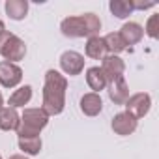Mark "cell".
Segmentation results:
<instances>
[{
	"instance_id": "obj_1",
	"label": "cell",
	"mask_w": 159,
	"mask_h": 159,
	"mask_svg": "<svg viewBox=\"0 0 159 159\" xmlns=\"http://www.w3.org/2000/svg\"><path fill=\"white\" fill-rule=\"evenodd\" d=\"M66 90H67V79L56 71L49 69L45 73V84H43V105L47 116H56L66 107Z\"/></svg>"
},
{
	"instance_id": "obj_2",
	"label": "cell",
	"mask_w": 159,
	"mask_h": 159,
	"mask_svg": "<svg viewBox=\"0 0 159 159\" xmlns=\"http://www.w3.org/2000/svg\"><path fill=\"white\" fill-rule=\"evenodd\" d=\"M60 30L66 38H90V36H98V32L101 30V21L94 13L73 15V17H66L60 23Z\"/></svg>"
},
{
	"instance_id": "obj_3",
	"label": "cell",
	"mask_w": 159,
	"mask_h": 159,
	"mask_svg": "<svg viewBox=\"0 0 159 159\" xmlns=\"http://www.w3.org/2000/svg\"><path fill=\"white\" fill-rule=\"evenodd\" d=\"M49 124V116L43 109H25L19 120L17 135L19 137H38L39 131Z\"/></svg>"
},
{
	"instance_id": "obj_4",
	"label": "cell",
	"mask_w": 159,
	"mask_h": 159,
	"mask_svg": "<svg viewBox=\"0 0 159 159\" xmlns=\"http://www.w3.org/2000/svg\"><path fill=\"white\" fill-rule=\"evenodd\" d=\"M25 54H26V45L19 36H15L11 32L0 34V56H4L6 62L15 64V62L23 60Z\"/></svg>"
},
{
	"instance_id": "obj_5",
	"label": "cell",
	"mask_w": 159,
	"mask_h": 159,
	"mask_svg": "<svg viewBox=\"0 0 159 159\" xmlns=\"http://www.w3.org/2000/svg\"><path fill=\"white\" fill-rule=\"evenodd\" d=\"M150 109H152V98H150V94H144V92L133 94L125 101V112H129L135 120L144 118L150 112Z\"/></svg>"
},
{
	"instance_id": "obj_6",
	"label": "cell",
	"mask_w": 159,
	"mask_h": 159,
	"mask_svg": "<svg viewBox=\"0 0 159 159\" xmlns=\"http://www.w3.org/2000/svg\"><path fill=\"white\" fill-rule=\"evenodd\" d=\"M60 67L66 75L75 77V75H81L84 69V56L77 51H66L60 56Z\"/></svg>"
},
{
	"instance_id": "obj_7",
	"label": "cell",
	"mask_w": 159,
	"mask_h": 159,
	"mask_svg": "<svg viewBox=\"0 0 159 159\" xmlns=\"http://www.w3.org/2000/svg\"><path fill=\"white\" fill-rule=\"evenodd\" d=\"M21 81H23V69L17 64L6 60L0 62V84L4 88H15Z\"/></svg>"
},
{
	"instance_id": "obj_8",
	"label": "cell",
	"mask_w": 159,
	"mask_h": 159,
	"mask_svg": "<svg viewBox=\"0 0 159 159\" xmlns=\"http://www.w3.org/2000/svg\"><path fill=\"white\" fill-rule=\"evenodd\" d=\"M107 92H109V98L114 105H125V101L129 99V86H127L124 77H116L112 81H109Z\"/></svg>"
},
{
	"instance_id": "obj_9",
	"label": "cell",
	"mask_w": 159,
	"mask_h": 159,
	"mask_svg": "<svg viewBox=\"0 0 159 159\" xmlns=\"http://www.w3.org/2000/svg\"><path fill=\"white\" fill-rule=\"evenodd\" d=\"M111 127H112V131H114L116 135L127 137V135H131V133L137 129V120H135L129 112L124 111V112H118V114L112 118Z\"/></svg>"
},
{
	"instance_id": "obj_10",
	"label": "cell",
	"mask_w": 159,
	"mask_h": 159,
	"mask_svg": "<svg viewBox=\"0 0 159 159\" xmlns=\"http://www.w3.org/2000/svg\"><path fill=\"white\" fill-rule=\"evenodd\" d=\"M101 69H103V73L107 77V83H109V81H112V79H116V77H124L125 64H124V60L118 54H107L103 58Z\"/></svg>"
},
{
	"instance_id": "obj_11",
	"label": "cell",
	"mask_w": 159,
	"mask_h": 159,
	"mask_svg": "<svg viewBox=\"0 0 159 159\" xmlns=\"http://www.w3.org/2000/svg\"><path fill=\"white\" fill-rule=\"evenodd\" d=\"M81 111L83 114L86 116H98L101 111H103V101H101V96L99 94H94V92H88L81 98Z\"/></svg>"
},
{
	"instance_id": "obj_12",
	"label": "cell",
	"mask_w": 159,
	"mask_h": 159,
	"mask_svg": "<svg viewBox=\"0 0 159 159\" xmlns=\"http://www.w3.org/2000/svg\"><path fill=\"white\" fill-rule=\"evenodd\" d=\"M86 83H88L90 90H94V94H99L101 90L107 88V77H105V73L99 66H94V67L86 69Z\"/></svg>"
},
{
	"instance_id": "obj_13",
	"label": "cell",
	"mask_w": 159,
	"mask_h": 159,
	"mask_svg": "<svg viewBox=\"0 0 159 159\" xmlns=\"http://www.w3.org/2000/svg\"><path fill=\"white\" fill-rule=\"evenodd\" d=\"M124 39L125 45H137L142 38H144V28L139 25V23H125L120 32H118Z\"/></svg>"
},
{
	"instance_id": "obj_14",
	"label": "cell",
	"mask_w": 159,
	"mask_h": 159,
	"mask_svg": "<svg viewBox=\"0 0 159 159\" xmlns=\"http://www.w3.org/2000/svg\"><path fill=\"white\" fill-rule=\"evenodd\" d=\"M19 120H21V116H19L17 109H11V107L0 109V129L2 131H17Z\"/></svg>"
},
{
	"instance_id": "obj_15",
	"label": "cell",
	"mask_w": 159,
	"mask_h": 159,
	"mask_svg": "<svg viewBox=\"0 0 159 159\" xmlns=\"http://www.w3.org/2000/svg\"><path fill=\"white\" fill-rule=\"evenodd\" d=\"M86 56L92 60H103L107 56V47L103 38L99 36H90L86 41Z\"/></svg>"
},
{
	"instance_id": "obj_16",
	"label": "cell",
	"mask_w": 159,
	"mask_h": 159,
	"mask_svg": "<svg viewBox=\"0 0 159 159\" xmlns=\"http://www.w3.org/2000/svg\"><path fill=\"white\" fill-rule=\"evenodd\" d=\"M30 99H32V86H30V84H25V86L17 88V90L10 96L8 105H10L11 109H19V107L28 105V103H30Z\"/></svg>"
},
{
	"instance_id": "obj_17",
	"label": "cell",
	"mask_w": 159,
	"mask_h": 159,
	"mask_svg": "<svg viewBox=\"0 0 159 159\" xmlns=\"http://www.w3.org/2000/svg\"><path fill=\"white\" fill-rule=\"evenodd\" d=\"M6 13L13 21H23L28 13V2L26 0H8L6 2Z\"/></svg>"
},
{
	"instance_id": "obj_18",
	"label": "cell",
	"mask_w": 159,
	"mask_h": 159,
	"mask_svg": "<svg viewBox=\"0 0 159 159\" xmlns=\"http://www.w3.org/2000/svg\"><path fill=\"white\" fill-rule=\"evenodd\" d=\"M109 10L114 17L118 19H125L133 13V6H131V0H111Z\"/></svg>"
},
{
	"instance_id": "obj_19",
	"label": "cell",
	"mask_w": 159,
	"mask_h": 159,
	"mask_svg": "<svg viewBox=\"0 0 159 159\" xmlns=\"http://www.w3.org/2000/svg\"><path fill=\"white\" fill-rule=\"evenodd\" d=\"M103 41H105L107 52H111V54H118V52H122V51L127 49V45L124 43V39H122V36H120L118 32H111V34H107V36L103 38Z\"/></svg>"
},
{
	"instance_id": "obj_20",
	"label": "cell",
	"mask_w": 159,
	"mask_h": 159,
	"mask_svg": "<svg viewBox=\"0 0 159 159\" xmlns=\"http://www.w3.org/2000/svg\"><path fill=\"white\" fill-rule=\"evenodd\" d=\"M19 148L26 155H38L41 152V139L39 137H19Z\"/></svg>"
},
{
	"instance_id": "obj_21",
	"label": "cell",
	"mask_w": 159,
	"mask_h": 159,
	"mask_svg": "<svg viewBox=\"0 0 159 159\" xmlns=\"http://www.w3.org/2000/svg\"><path fill=\"white\" fill-rule=\"evenodd\" d=\"M157 23H159V15H152L150 19H148V23H146V28H144V32L152 38V39H155L157 38Z\"/></svg>"
},
{
	"instance_id": "obj_22",
	"label": "cell",
	"mask_w": 159,
	"mask_h": 159,
	"mask_svg": "<svg viewBox=\"0 0 159 159\" xmlns=\"http://www.w3.org/2000/svg\"><path fill=\"white\" fill-rule=\"evenodd\" d=\"M131 6H133V11L135 10H150L155 6V2H139V0H131Z\"/></svg>"
},
{
	"instance_id": "obj_23",
	"label": "cell",
	"mask_w": 159,
	"mask_h": 159,
	"mask_svg": "<svg viewBox=\"0 0 159 159\" xmlns=\"http://www.w3.org/2000/svg\"><path fill=\"white\" fill-rule=\"evenodd\" d=\"M10 159H28L26 155H21V153H17V155H11Z\"/></svg>"
},
{
	"instance_id": "obj_24",
	"label": "cell",
	"mask_w": 159,
	"mask_h": 159,
	"mask_svg": "<svg viewBox=\"0 0 159 159\" xmlns=\"http://www.w3.org/2000/svg\"><path fill=\"white\" fill-rule=\"evenodd\" d=\"M2 32H6V26H4V23H2V21H0V34H2Z\"/></svg>"
},
{
	"instance_id": "obj_25",
	"label": "cell",
	"mask_w": 159,
	"mask_h": 159,
	"mask_svg": "<svg viewBox=\"0 0 159 159\" xmlns=\"http://www.w3.org/2000/svg\"><path fill=\"white\" fill-rule=\"evenodd\" d=\"M4 107V98H2V94H0V109Z\"/></svg>"
},
{
	"instance_id": "obj_26",
	"label": "cell",
	"mask_w": 159,
	"mask_h": 159,
	"mask_svg": "<svg viewBox=\"0 0 159 159\" xmlns=\"http://www.w3.org/2000/svg\"><path fill=\"white\" fill-rule=\"evenodd\" d=\"M0 159H2V155H0Z\"/></svg>"
}]
</instances>
